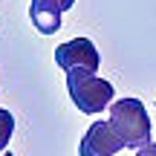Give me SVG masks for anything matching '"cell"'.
Wrapping results in <instances>:
<instances>
[{
	"instance_id": "obj_1",
	"label": "cell",
	"mask_w": 156,
	"mask_h": 156,
	"mask_svg": "<svg viewBox=\"0 0 156 156\" xmlns=\"http://www.w3.org/2000/svg\"><path fill=\"white\" fill-rule=\"evenodd\" d=\"M110 124L122 136L124 147H145L151 145V116L139 98H119L110 104Z\"/></svg>"
},
{
	"instance_id": "obj_2",
	"label": "cell",
	"mask_w": 156,
	"mask_h": 156,
	"mask_svg": "<svg viewBox=\"0 0 156 156\" xmlns=\"http://www.w3.org/2000/svg\"><path fill=\"white\" fill-rule=\"evenodd\" d=\"M67 90H69V98L75 101V107L81 113H90V116L107 110L116 101L113 98L116 95L113 84L107 78H98L95 73H87V69H69L67 73Z\"/></svg>"
},
{
	"instance_id": "obj_3",
	"label": "cell",
	"mask_w": 156,
	"mask_h": 156,
	"mask_svg": "<svg viewBox=\"0 0 156 156\" xmlns=\"http://www.w3.org/2000/svg\"><path fill=\"white\" fill-rule=\"evenodd\" d=\"M55 64L69 73V69H87V73H98L101 55L90 38H73L55 49Z\"/></svg>"
},
{
	"instance_id": "obj_4",
	"label": "cell",
	"mask_w": 156,
	"mask_h": 156,
	"mask_svg": "<svg viewBox=\"0 0 156 156\" xmlns=\"http://www.w3.org/2000/svg\"><path fill=\"white\" fill-rule=\"evenodd\" d=\"M119 151H124V142L116 127L110 122H93L81 139L78 156H116Z\"/></svg>"
},
{
	"instance_id": "obj_5",
	"label": "cell",
	"mask_w": 156,
	"mask_h": 156,
	"mask_svg": "<svg viewBox=\"0 0 156 156\" xmlns=\"http://www.w3.org/2000/svg\"><path fill=\"white\" fill-rule=\"evenodd\" d=\"M61 15L64 12L58 6L46 3V0H32V6H29V17L38 26V32H44V35H52L61 29Z\"/></svg>"
},
{
	"instance_id": "obj_6",
	"label": "cell",
	"mask_w": 156,
	"mask_h": 156,
	"mask_svg": "<svg viewBox=\"0 0 156 156\" xmlns=\"http://www.w3.org/2000/svg\"><path fill=\"white\" fill-rule=\"evenodd\" d=\"M12 133H15V116H12L9 110H3V107H0V153L9 147Z\"/></svg>"
},
{
	"instance_id": "obj_7",
	"label": "cell",
	"mask_w": 156,
	"mask_h": 156,
	"mask_svg": "<svg viewBox=\"0 0 156 156\" xmlns=\"http://www.w3.org/2000/svg\"><path fill=\"white\" fill-rule=\"evenodd\" d=\"M136 156H156V142H151V145H145V147H139V151H136Z\"/></svg>"
},
{
	"instance_id": "obj_8",
	"label": "cell",
	"mask_w": 156,
	"mask_h": 156,
	"mask_svg": "<svg viewBox=\"0 0 156 156\" xmlns=\"http://www.w3.org/2000/svg\"><path fill=\"white\" fill-rule=\"evenodd\" d=\"M46 3H52V6H58L61 12H67V9H73V3H75V0H46Z\"/></svg>"
},
{
	"instance_id": "obj_9",
	"label": "cell",
	"mask_w": 156,
	"mask_h": 156,
	"mask_svg": "<svg viewBox=\"0 0 156 156\" xmlns=\"http://www.w3.org/2000/svg\"><path fill=\"white\" fill-rule=\"evenodd\" d=\"M3 156H15V153H3Z\"/></svg>"
}]
</instances>
